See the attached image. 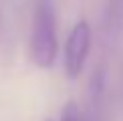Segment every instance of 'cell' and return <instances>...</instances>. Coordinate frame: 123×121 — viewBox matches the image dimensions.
<instances>
[{
	"instance_id": "cell-1",
	"label": "cell",
	"mask_w": 123,
	"mask_h": 121,
	"mask_svg": "<svg viewBox=\"0 0 123 121\" xmlns=\"http://www.w3.org/2000/svg\"><path fill=\"white\" fill-rule=\"evenodd\" d=\"M30 60L38 69H50L57 60L59 36H57V12L53 0H37L30 28Z\"/></svg>"
},
{
	"instance_id": "cell-2",
	"label": "cell",
	"mask_w": 123,
	"mask_h": 121,
	"mask_svg": "<svg viewBox=\"0 0 123 121\" xmlns=\"http://www.w3.org/2000/svg\"><path fill=\"white\" fill-rule=\"evenodd\" d=\"M91 42H93V34H91L89 22L79 20L71 28L65 42V73L69 79L81 77L87 57H89V50H91Z\"/></svg>"
},
{
	"instance_id": "cell-3",
	"label": "cell",
	"mask_w": 123,
	"mask_h": 121,
	"mask_svg": "<svg viewBox=\"0 0 123 121\" xmlns=\"http://www.w3.org/2000/svg\"><path fill=\"white\" fill-rule=\"evenodd\" d=\"M59 121H99V119H97L95 111L85 113V111H81V107L75 101H69L63 107V111H61V119Z\"/></svg>"
},
{
	"instance_id": "cell-4",
	"label": "cell",
	"mask_w": 123,
	"mask_h": 121,
	"mask_svg": "<svg viewBox=\"0 0 123 121\" xmlns=\"http://www.w3.org/2000/svg\"><path fill=\"white\" fill-rule=\"evenodd\" d=\"M103 91H105V71L103 69H97L91 77L89 83V97L93 103H99V99L103 97Z\"/></svg>"
}]
</instances>
